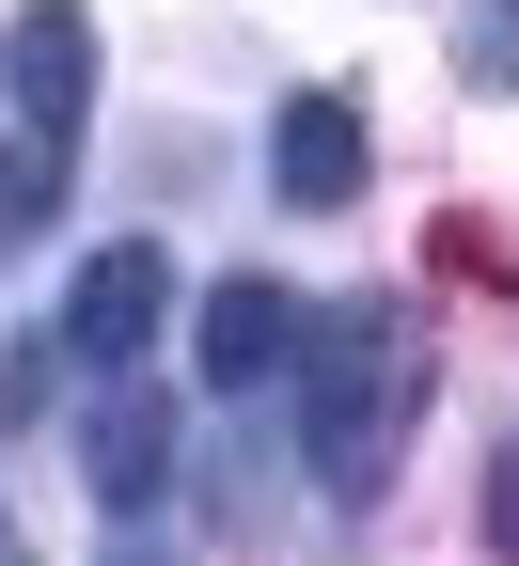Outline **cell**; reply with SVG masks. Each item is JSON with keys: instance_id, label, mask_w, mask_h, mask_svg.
I'll return each instance as SVG.
<instances>
[{"instance_id": "6da1fadb", "label": "cell", "mask_w": 519, "mask_h": 566, "mask_svg": "<svg viewBox=\"0 0 519 566\" xmlns=\"http://www.w3.org/2000/svg\"><path fill=\"white\" fill-rule=\"evenodd\" d=\"M409 331H394V300H331L315 331H300V457H315V488L331 504H378L394 488V441H409Z\"/></svg>"}, {"instance_id": "7a4b0ae2", "label": "cell", "mask_w": 519, "mask_h": 566, "mask_svg": "<svg viewBox=\"0 0 519 566\" xmlns=\"http://www.w3.org/2000/svg\"><path fill=\"white\" fill-rule=\"evenodd\" d=\"M300 331H315V300H300V283L237 268V283H205L189 363H205V394H268V378H300Z\"/></svg>"}, {"instance_id": "3957f363", "label": "cell", "mask_w": 519, "mask_h": 566, "mask_svg": "<svg viewBox=\"0 0 519 566\" xmlns=\"http://www.w3.org/2000/svg\"><path fill=\"white\" fill-rule=\"evenodd\" d=\"M158 315H174V252H158V237H111V252L80 268V300H63V363L126 378L142 346H158Z\"/></svg>"}, {"instance_id": "277c9868", "label": "cell", "mask_w": 519, "mask_h": 566, "mask_svg": "<svg viewBox=\"0 0 519 566\" xmlns=\"http://www.w3.org/2000/svg\"><path fill=\"white\" fill-rule=\"evenodd\" d=\"M0 95L32 111V142H48V158L80 142V111H95V17H80V0H32L17 32H0Z\"/></svg>"}, {"instance_id": "5b68a950", "label": "cell", "mask_w": 519, "mask_h": 566, "mask_svg": "<svg viewBox=\"0 0 519 566\" xmlns=\"http://www.w3.org/2000/svg\"><path fill=\"white\" fill-rule=\"evenodd\" d=\"M80 472H95L111 520H158V488H174V409H158V394H111L95 441H80Z\"/></svg>"}, {"instance_id": "8992f818", "label": "cell", "mask_w": 519, "mask_h": 566, "mask_svg": "<svg viewBox=\"0 0 519 566\" xmlns=\"http://www.w3.org/2000/svg\"><path fill=\"white\" fill-rule=\"evenodd\" d=\"M268 174H283V205H346L362 189V111L346 95H300V111L268 126Z\"/></svg>"}, {"instance_id": "52a82bcc", "label": "cell", "mask_w": 519, "mask_h": 566, "mask_svg": "<svg viewBox=\"0 0 519 566\" xmlns=\"http://www.w3.org/2000/svg\"><path fill=\"white\" fill-rule=\"evenodd\" d=\"M48 205H63V158H48V142H0V252L48 237Z\"/></svg>"}, {"instance_id": "ba28073f", "label": "cell", "mask_w": 519, "mask_h": 566, "mask_svg": "<svg viewBox=\"0 0 519 566\" xmlns=\"http://www.w3.org/2000/svg\"><path fill=\"white\" fill-rule=\"evenodd\" d=\"M457 63H473V95H519V0H473Z\"/></svg>"}, {"instance_id": "9c48e42d", "label": "cell", "mask_w": 519, "mask_h": 566, "mask_svg": "<svg viewBox=\"0 0 519 566\" xmlns=\"http://www.w3.org/2000/svg\"><path fill=\"white\" fill-rule=\"evenodd\" d=\"M48 409V346H0V424H32Z\"/></svg>"}, {"instance_id": "30bf717a", "label": "cell", "mask_w": 519, "mask_h": 566, "mask_svg": "<svg viewBox=\"0 0 519 566\" xmlns=\"http://www.w3.org/2000/svg\"><path fill=\"white\" fill-rule=\"evenodd\" d=\"M488 535H504V566H519V441H504V472H488Z\"/></svg>"}]
</instances>
